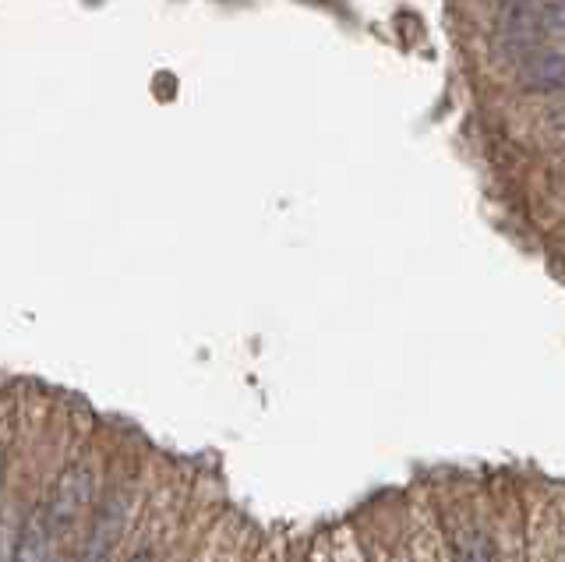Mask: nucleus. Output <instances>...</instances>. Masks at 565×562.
Masks as SVG:
<instances>
[{"label": "nucleus", "mask_w": 565, "mask_h": 562, "mask_svg": "<svg viewBox=\"0 0 565 562\" xmlns=\"http://www.w3.org/2000/svg\"><path fill=\"white\" fill-rule=\"evenodd\" d=\"M96 499V474L88 464H71L61 470L57 485H53L50 499H46V523L50 534H71L78 527V520L88 513V506Z\"/></svg>", "instance_id": "nucleus-1"}, {"label": "nucleus", "mask_w": 565, "mask_h": 562, "mask_svg": "<svg viewBox=\"0 0 565 562\" xmlns=\"http://www.w3.org/2000/svg\"><path fill=\"white\" fill-rule=\"evenodd\" d=\"M520 85L526 93H558L565 89V54L544 50L520 67Z\"/></svg>", "instance_id": "nucleus-2"}, {"label": "nucleus", "mask_w": 565, "mask_h": 562, "mask_svg": "<svg viewBox=\"0 0 565 562\" xmlns=\"http://www.w3.org/2000/svg\"><path fill=\"white\" fill-rule=\"evenodd\" d=\"M124 517H128V509H124V499H110V506L103 509L96 527H93V538H88V552H85V562H110L114 549H117V538H120V527H124Z\"/></svg>", "instance_id": "nucleus-3"}, {"label": "nucleus", "mask_w": 565, "mask_h": 562, "mask_svg": "<svg viewBox=\"0 0 565 562\" xmlns=\"http://www.w3.org/2000/svg\"><path fill=\"white\" fill-rule=\"evenodd\" d=\"M50 538L53 534H50V523H46V509L40 506L25 520L22 534H18L11 562H50Z\"/></svg>", "instance_id": "nucleus-4"}, {"label": "nucleus", "mask_w": 565, "mask_h": 562, "mask_svg": "<svg viewBox=\"0 0 565 562\" xmlns=\"http://www.w3.org/2000/svg\"><path fill=\"white\" fill-rule=\"evenodd\" d=\"M452 562H494V544L477 523H459L452 531Z\"/></svg>", "instance_id": "nucleus-5"}, {"label": "nucleus", "mask_w": 565, "mask_h": 562, "mask_svg": "<svg viewBox=\"0 0 565 562\" xmlns=\"http://www.w3.org/2000/svg\"><path fill=\"white\" fill-rule=\"evenodd\" d=\"M537 19H541V29L565 36V0H547L544 11L537 14Z\"/></svg>", "instance_id": "nucleus-6"}, {"label": "nucleus", "mask_w": 565, "mask_h": 562, "mask_svg": "<svg viewBox=\"0 0 565 562\" xmlns=\"http://www.w3.org/2000/svg\"><path fill=\"white\" fill-rule=\"evenodd\" d=\"M128 562H152V555H149V552H138V555H131Z\"/></svg>", "instance_id": "nucleus-7"}, {"label": "nucleus", "mask_w": 565, "mask_h": 562, "mask_svg": "<svg viewBox=\"0 0 565 562\" xmlns=\"http://www.w3.org/2000/svg\"><path fill=\"white\" fill-rule=\"evenodd\" d=\"M0 478H4V453H0Z\"/></svg>", "instance_id": "nucleus-8"}, {"label": "nucleus", "mask_w": 565, "mask_h": 562, "mask_svg": "<svg viewBox=\"0 0 565 562\" xmlns=\"http://www.w3.org/2000/svg\"><path fill=\"white\" fill-rule=\"evenodd\" d=\"M53 562H75V559H71V555H61V559H53Z\"/></svg>", "instance_id": "nucleus-9"}, {"label": "nucleus", "mask_w": 565, "mask_h": 562, "mask_svg": "<svg viewBox=\"0 0 565 562\" xmlns=\"http://www.w3.org/2000/svg\"><path fill=\"white\" fill-rule=\"evenodd\" d=\"M502 4H520V0H502Z\"/></svg>", "instance_id": "nucleus-10"}]
</instances>
